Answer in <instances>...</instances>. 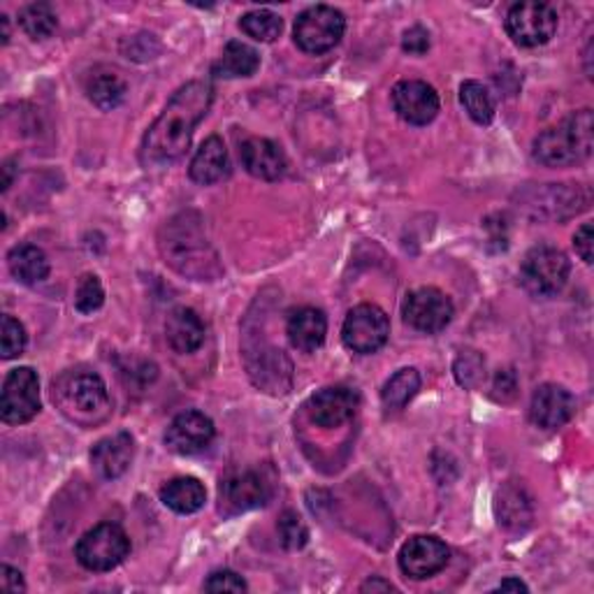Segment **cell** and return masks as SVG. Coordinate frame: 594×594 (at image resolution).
<instances>
[{"label":"cell","mask_w":594,"mask_h":594,"mask_svg":"<svg viewBox=\"0 0 594 594\" xmlns=\"http://www.w3.org/2000/svg\"><path fill=\"white\" fill-rule=\"evenodd\" d=\"M228 172H230V158H228L223 140L219 135L207 137L191 160V168H189L191 179L195 184L209 186V184L221 182Z\"/></svg>","instance_id":"cell-20"},{"label":"cell","mask_w":594,"mask_h":594,"mask_svg":"<svg viewBox=\"0 0 594 594\" xmlns=\"http://www.w3.org/2000/svg\"><path fill=\"white\" fill-rule=\"evenodd\" d=\"M240 28L256 43H275L281 35L283 22L272 10H251L240 20Z\"/></svg>","instance_id":"cell-29"},{"label":"cell","mask_w":594,"mask_h":594,"mask_svg":"<svg viewBox=\"0 0 594 594\" xmlns=\"http://www.w3.org/2000/svg\"><path fill=\"white\" fill-rule=\"evenodd\" d=\"M216 427L203 411H184L170 423L166 446L177 456H195L214 441Z\"/></svg>","instance_id":"cell-15"},{"label":"cell","mask_w":594,"mask_h":594,"mask_svg":"<svg viewBox=\"0 0 594 594\" xmlns=\"http://www.w3.org/2000/svg\"><path fill=\"white\" fill-rule=\"evenodd\" d=\"M402 314L404 320L413 330L427 332V335H437L446 330L448 323L453 320V302L446 293H441L439 288H416L411 291L402 304Z\"/></svg>","instance_id":"cell-10"},{"label":"cell","mask_w":594,"mask_h":594,"mask_svg":"<svg viewBox=\"0 0 594 594\" xmlns=\"http://www.w3.org/2000/svg\"><path fill=\"white\" fill-rule=\"evenodd\" d=\"M135 458V441L129 432H117L112 437L100 439L92 451V464L102 478H119Z\"/></svg>","instance_id":"cell-18"},{"label":"cell","mask_w":594,"mask_h":594,"mask_svg":"<svg viewBox=\"0 0 594 594\" xmlns=\"http://www.w3.org/2000/svg\"><path fill=\"white\" fill-rule=\"evenodd\" d=\"M166 337L172 351L177 353H195L205 344V323L195 310L177 307L166 320Z\"/></svg>","instance_id":"cell-21"},{"label":"cell","mask_w":594,"mask_h":594,"mask_svg":"<svg viewBox=\"0 0 594 594\" xmlns=\"http://www.w3.org/2000/svg\"><path fill=\"white\" fill-rule=\"evenodd\" d=\"M240 158L244 170L251 177L263 179V182H275V179L286 172L288 166L283 149L267 137H248L246 142H242Z\"/></svg>","instance_id":"cell-17"},{"label":"cell","mask_w":594,"mask_h":594,"mask_svg":"<svg viewBox=\"0 0 594 594\" xmlns=\"http://www.w3.org/2000/svg\"><path fill=\"white\" fill-rule=\"evenodd\" d=\"M26 330L20 320L14 316L5 314L3 316V326H0V353H3L5 360H12L16 355H22L26 349Z\"/></svg>","instance_id":"cell-31"},{"label":"cell","mask_w":594,"mask_h":594,"mask_svg":"<svg viewBox=\"0 0 594 594\" xmlns=\"http://www.w3.org/2000/svg\"><path fill=\"white\" fill-rule=\"evenodd\" d=\"M571 265L560 248L538 244L528 251L520 265V283L536 298H550L562 291L569 281Z\"/></svg>","instance_id":"cell-4"},{"label":"cell","mask_w":594,"mask_h":594,"mask_svg":"<svg viewBox=\"0 0 594 594\" xmlns=\"http://www.w3.org/2000/svg\"><path fill=\"white\" fill-rule=\"evenodd\" d=\"M388 337H390L388 314L369 302L353 307L344 318V326H341L344 347L360 355H369L384 349Z\"/></svg>","instance_id":"cell-7"},{"label":"cell","mask_w":594,"mask_h":594,"mask_svg":"<svg viewBox=\"0 0 594 594\" xmlns=\"http://www.w3.org/2000/svg\"><path fill=\"white\" fill-rule=\"evenodd\" d=\"M402 49L413 57H423L429 49V33L423 26H411L402 38Z\"/></svg>","instance_id":"cell-35"},{"label":"cell","mask_w":594,"mask_h":594,"mask_svg":"<svg viewBox=\"0 0 594 594\" xmlns=\"http://www.w3.org/2000/svg\"><path fill=\"white\" fill-rule=\"evenodd\" d=\"M20 26L31 40H47L57 31V12L47 3H33L20 12Z\"/></svg>","instance_id":"cell-28"},{"label":"cell","mask_w":594,"mask_h":594,"mask_svg":"<svg viewBox=\"0 0 594 594\" xmlns=\"http://www.w3.org/2000/svg\"><path fill=\"white\" fill-rule=\"evenodd\" d=\"M456 379L464 388H476L485 376V363L476 351H466L456 360Z\"/></svg>","instance_id":"cell-33"},{"label":"cell","mask_w":594,"mask_h":594,"mask_svg":"<svg viewBox=\"0 0 594 594\" xmlns=\"http://www.w3.org/2000/svg\"><path fill=\"white\" fill-rule=\"evenodd\" d=\"M360 409V395L349 386H328L312 395L307 404L310 421L323 429L349 423Z\"/></svg>","instance_id":"cell-13"},{"label":"cell","mask_w":594,"mask_h":594,"mask_svg":"<svg viewBox=\"0 0 594 594\" xmlns=\"http://www.w3.org/2000/svg\"><path fill=\"white\" fill-rule=\"evenodd\" d=\"M8 267L16 281L35 286L49 277V258L40 246L20 244L8 254Z\"/></svg>","instance_id":"cell-24"},{"label":"cell","mask_w":594,"mask_h":594,"mask_svg":"<svg viewBox=\"0 0 594 594\" xmlns=\"http://www.w3.org/2000/svg\"><path fill=\"white\" fill-rule=\"evenodd\" d=\"M573 246H575V254L581 256V260L592 265V223H583L579 230H575Z\"/></svg>","instance_id":"cell-36"},{"label":"cell","mask_w":594,"mask_h":594,"mask_svg":"<svg viewBox=\"0 0 594 594\" xmlns=\"http://www.w3.org/2000/svg\"><path fill=\"white\" fill-rule=\"evenodd\" d=\"M105 302V291L102 283L96 275H84L77 283V293H75V307L80 314H94L102 307Z\"/></svg>","instance_id":"cell-32"},{"label":"cell","mask_w":594,"mask_h":594,"mask_svg":"<svg viewBox=\"0 0 594 594\" xmlns=\"http://www.w3.org/2000/svg\"><path fill=\"white\" fill-rule=\"evenodd\" d=\"M557 31V12L548 3H516L507 14L509 38L520 47H542L553 40Z\"/></svg>","instance_id":"cell-9"},{"label":"cell","mask_w":594,"mask_h":594,"mask_svg":"<svg viewBox=\"0 0 594 594\" xmlns=\"http://www.w3.org/2000/svg\"><path fill=\"white\" fill-rule=\"evenodd\" d=\"M3 172H5V179H3V191H8V189H10V184H12V160H8L5 168H3Z\"/></svg>","instance_id":"cell-41"},{"label":"cell","mask_w":594,"mask_h":594,"mask_svg":"<svg viewBox=\"0 0 594 594\" xmlns=\"http://www.w3.org/2000/svg\"><path fill=\"white\" fill-rule=\"evenodd\" d=\"M160 501L174 513L191 516L205 507L207 490L205 485L193 476H177L160 488Z\"/></svg>","instance_id":"cell-22"},{"label":"cell","mask_w":594,"mask_h":594,"mask_svg":"<svg viewBox=\"0 0 594 594\" xmlns=\"http://www.w3.org/2000/svg\"><path fill=\"white\" fill-rule=\"evenodd\" d=\"M460 102L466 110V114L472 117L478 125H488L495 119V100L490 96L488 88H485L481 82L466 80L460 86Z\"/></svg>","instance_id":"cell-27"},{"label":"cell","mask_w":594,"mask_h":594,"mask_svg":"<svg viewBox=\"0 0 594 594\" xmlns=\"http://www.w3.org/2000/svg\"><path fill=\"white\" fill-rule=\"evenodd\" d=\"M0 26H3V45L10 43V20L3 14L0 16Z\"/></svg>","instance_id":"cell-40"},{"label":"cell","mask_w":594,"mask_h":594,"mask_svg":"<svg viewBox=\"0 0 594 594\" xmlns=\"http://www.w3.org/2000/svg\"><path fill=\"white\" fill-rule=\"evenodd\" d=\"M207 592H246L248 585L246 581L242 579L240 573L230 571V569H221V571H214L209 579L205 581L203 585Z\"/></svg>","instance_id":"cell-34"},{"label":"cell","mask_w":594,"mask_h":594,"mask_svg":"<svg viewBox=\"0 0 594 594\" xmlns=\"http://www.w3.org/2000/svg\"><path fill=\"white\" fill-rule=\"evenodd\" d=\"M575 411L573 395L557 384L538 386L530 402V419L542 429H557L571 421Z\"/></svg>","instance_id":"cell-16"},{"label":"cell","mask_w":594,"mask_h":594,"mask_svg":"<svg viewBox=\"0 0 594 594\" xmlns=\"http://www.w3.org/2000/svg\"><path fill=\"white\" fill-rule=\"evenodd\" d=\"M214 100V88L209 82L195 80L184 84L170 98L166 110L154 121L142 142L144 163L166 166L182 158L191 147L197 125L207 117Z\"/></svg>","instance_id":"cell-1"},{"label":"cell","mask_w":594,"mask_h":594,"mask_svg":"<svg viewBox=\"0 0 594 594\" xmlns=\"http://www.w3.org/2000/svg\"><path fill=\"white\" fill-rule=\"evenodd\" d=\"M497 590H501V592H507V590H513V592H528L530 587H528L523 581H520V579H504V581L497 585Z\"/></svg>","instance_id":"cell-38"},{"label":"cell","mask_w":594,"mask_h":594,"mask_svg":"<svg viewBox=\"0 0 594 594\" xmlns=\"http://www.w3.org/2000/svg\"><path fill=\"white\" fill-rule=\"evenodd\" d=\"M131 553V538L114 523H100L88 530L75 546L77 562L88 571H112Z\"/></svg>","instance_id":"cell-5"},{"label":"cell","mask_w":594,"mask_h":594,"mask_svg":"<svg viewBox=\"0 0 594 594\" xmlns=\"http://www.w3.org/2000/svg\"><path fill=\"white\" fill-rule=\"evenodd\" d=\"M421 390V374L413 367H404L395 372L386 381L381 390V402L388 411H400L404 409L413 398H416Z\"/></svg>","instance_id":"cell-26"},{"label":"cell","mask_w":594,"mask_h":594,"mask_svg":"<svg viewBox=\"0 0 594 594\" xmlns=\"http://www.w3.org/2000/svg\"><path fill=\"white\" fill-rule=\"evenodd\" d=\"M400 569L409 575V579L425 581L437 575L446 569L448 560H451V550L437 536H411L409 542L400 550Z\"/></svg>","instance_id":"cell-12"},{"label":"cell","mask_w":594,"mask_h":594,"mask_svg":"<svg viewBox=\"0 0 594 594\" xmlns=\"http://www.w3.org/2000/svg\"><path fill=\"white\" fill-rule=\"evenodd\" d=\"M53 400H59L68 416L82 423H100L110 411V392L96 372H70L53 384Z\"/></svg>","instance_id":"cell-3"},{"label":"cell","mask_w":594,"mask_h":594,"mask_svg":"<svg viewBox=\"0 0 594 594\" xmlns=\"http://www.w3.org/2000/svg\"><path fill=\"white\" fill-rule=\"evenodd\" d=\"M260 68L258 51L240 40H230L221 53V59L214 63L211 75L223 80H238V77H251L256 75Z\"/></svg>","instance_id":"cell-23"},{"label":"cell","mask_w":594,"mask_h":594,"mask_svg":"<svg viewBox=\"0 0 594 594\" xmlns=\"http://www.w3.org/2000/svg\"><path fill=\"white\" fill-rule=\"evenodd\" d=\"M286 335L298 351L312 353L323 347L328 335V318L316 307H300L291 312L286 323Z\"/></svg>","instance_id":"cell-19"},{"label":"cell","mask_w":594,"mask_h":594,"mask_svg":"<svg viewBox=\"0 0 594 594\" xmlns=\"http://www.w3.org/2000/svg\"><path fill=\"white\" fill-rule=\"evenodd\" d=\"M279 538L288 550H300L310 542V530L304 525V520L295 511H283L279 518Z\"/></svg>","instance_id":"cell-30"},{"label":"cell","mask_w":594,"mask_h":594,"mask_svg":"<svg viewBox=\"0 0 594 594\" xmlns=\"http://www.w3.org/2000/svg\"><path fill=\"white\" fill-rule=\"evenodd\" d=\"M439 96L435 86L421 80H404L392 88V107L398 117L411 125H427L439 114Z\"/></svg>","instance_id":"cell-14"},{"label":"cell","mask_w":594,"mask_h":594,"mask_svg":"<svg viewBox=\"0 0 594 594\" xmlns=\"http://www.w3.org/2000/svg\"><path fill=\"white\" fill-rule=\"evenodd\" d=\"M40 411V379L31 367L12 369L0 392V419L8 425H24Z\"/></svg>","instance_id":"cell-8"},{"label":"cell","mask_w":594,"mask_h":594,"mask_svg":"<svg viewBox=\"0 0 594 594\" xmlns=\"http://www.w3.org/2000/svg\"><path fill=\"white\" fill-rule=\"evenodd\" d=\"M347 20L344 14L330 5H314L304 10L295 20V43L307 53H326L344 38Z\"/></svg>","instance_id":"cell-6"},{"label":"cell","mask_w":594,"mask_h":594,"mask_svg":"<svg viewBox=\"0 0 594 594\" xmlns=\"http://www.w3.org/2000/svg\"><path fill=\"white\" fill-rule=\"evenodd\" d=\"M0 587H3L5 592H24L26 583H24L20 571L3 565V569H0Z\"/></svg>","instance_id":"cell-37"},{"label":"cell","mask_w":594,"mask_h":594,"mask_svg":"<svg viewBox=\"0 0 594 594\" xmlns=\"http://www.w3.org/2000/svg\"><path fill=\"white\" fill-rule=\"evenodd\" d=\"M360 590H363V592H390V590H395L388 581H381V579H372V581H367L363 587H360Z\"/></svg>","instance_id":"cell-39"},{"label":"cell","mask_w":594,"mask_h":594,"mask_svg":"<svg viewBox=\"0 0 594 594\" xmlns=\"http://www.w3.org/2000/svg\"><path fill=\"white\" fill-rule=\"evenodd\" d=\"M267 497L269 488L256 470H230L221 476L219 501L221 511H226L228 516L254 511L263 507Z\"/></svg>","instance_id":"cell-11"},{"label":"cell","mask_w":594,"mask_h":594,"mask_svg":"<svg viewBox=\"0 0 594 594\" xmlns=\"http://www.w3.org/2000/svg\"><path fill=\"white\" fill-rule=\"evenodd\" d=\"M86 94L98 110L112 112L125 100L129 94V86L117 75L114 70H96L86 82Z\"/></svg>","instance_id":"cell-25"},{"label":"cell","mask_w":594,"mask_h":594,"mask_svg":"<svg viewBox=\"0 0 594 594\" xmlns=\"http://www.w3.org/2000/svg\"><path fill=\"white\" fill-rule=\"evenodd\" d=\"M594 117L590 107L571 112L560 123L538 133L532 144V156L536 163L546 168H571L592 156L594 147Z\"/></svg>","instance_id":"cell-2"}]
</instances>
